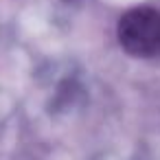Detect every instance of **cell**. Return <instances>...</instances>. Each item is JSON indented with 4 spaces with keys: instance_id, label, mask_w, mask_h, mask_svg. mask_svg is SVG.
<instances>
[{
    "instance_id": "1",
    "label": "cell",
    "mask_w": 160,
    "mask_h": 160,
    "mask_svg": "<svg viewBox=\"0 0 160 160\" xmlns=\"http://www.w3.org/2000/svg\"><path fill=\"white\" fill-rule=\"evenodd\" d=\"M116 38L132 57L149 59L160 55V9L147 5L127 9L116 24Z\"/></svg>"
}]
</instances>
